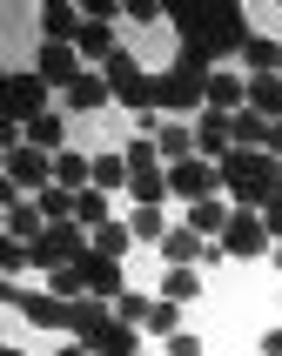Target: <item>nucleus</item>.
Here are the masks:
<instances>
[{"instance_id": "9b49d317", "label": "nucleus", "mask_w": 282, "mask_h": 356, "mask_svg": "<svg viewBox=\"0 0 282 356\" xmlns=\"http://www.w3.org/2000/svg\"><path fill=\"white\" fill-rule=\"evenodd\" d=\"M47 101V81L27 67V74H7V121H34V115H47L40 108Z\"/></svg>"}, {"instance_id": "39448f33", "label": "nucleus", "mask_w": 282, "mask_h": 356, "mask_svg": "<svg viewBox=\"0 0 282 356\" xmlns=\"http://www.w3.org/2000/svg\"><path fill=\"white\" fill-rule=\"evenodd\" d=\"M101 74H108V88H115V101H128L135 115H155V74H148V67H141L135 54H115L108 67H101Z\"/></svg>"}, {"instance_id": "2f4dec72", "label": "nucleus", "mask_w": 282, "mask_h": 356, "mask_svg": "<svg viewBox=\"0 0 282 356\" xmlns=\"http://www.w3.org/2000/svg\"><path fill=\"white\" fill-rule=\"evenodd\" d=\"M128 242H135V229H128V222H108V229H94V249H101V256H128Z\"/></svg>"}, {"instance_id": "393cba45", "label": "nucleus", "mask_w": 282, "mask_h": 356, "mask_svg": "<svg viewBox=\"0 0 282 356\" xmlns=\"http://www.w3.org/2000/svg\"><path fill=\"white\" fill-rule=\"evenodd\" d=\"M60 135H67V121H60L54 108H47V115H34V121H27V141H34L40 155H60Z\"/></svg>"}, {"instance_id": "6ab92c4d", "label": "nucleus", "mask_w": 282, "mask_h": 356, "mask_svg": "<svg viewBox=\"0 0 282 356\" xmlns=\"http://www.w3.org/2000/svg\"><path fill=\"white\" fill-rule=\"evenodd\" d=\"M74 54H81V60H101V67H108V60L121 54V47H115V27L88 20V27H81V40H74Z\"/></svg>"}, {"instance_id": "6e6552de", "label": "nucleus", "mask_w": 282, "mask_h": 356, "mask_svg": "<svg viewBox=\"0 0 282 356\" xmlns=\"http://www.w3.org/2000/svg\"><path fill=\"white\" fill-rule=\"evenodd\" d=\"M269 222L256 216V209H235V216H229V229H222V256H262V249H269Z\"/></svg>"}, {"instance_id": "a878e982", "label": "nucleus", "mask_w": 282, "mask_h": 356, "mask_svg": "<svg viewBox=\"0 0 282 356\" xmlns=\"http://www.w3.org/2000/svg\"><path fill=\"white\" fill-rule=\"evenodd\" d=\"M128 175H135V168H128V155H94V188H108V195H115V188H128Z\"/></svg>"}, {"instance_id": "9d476101", "label": "nucleus", "mask_w": 282, "mask_h": 356, "mask_svg": "<svg viewBox=\"0 0 282 356\" xmlns=\"http://www.w3.org/2000/svg\"><path fill=\"white\" fill-rule=\"evenodd\" d=\"M34 74L47 81V88H60V95H67V88H74V81L88 74V67H81V54H74V47H54V40H40V60H34Z\"/></svg>"}, {"instance_id": "aec40b11", "label": "nucleus", "mask_w": 282, "mask_h": 356, "mask_svg": "<svg viewBox=\"0 0 282 356\" xmlns=\"http://www.w3.org/2000/svg\"><path fill=\"white\" fill-rule=\"evenodd\" d=\"M229 216H235V209H222V202H195L181 229H195L201 242H222V229H229Z\"/></svg>"}, {"instance_id": "7ed1b4c3", "label": "nucleus", "mask_w": 282, "mask_h": 356, "mask_svg": "<svg viewBox=\"0 0 282 356\" xmlns=\"http://www.w3.org/2000/svg\"><path fill=\"white\" fill-rule=\"evenodd\" d=\"M222 188L235 195V209H269V202L282 195V161L269 155V148H229L222 155Z\"/></svg>"}, {"instance_id": "f704fd0d", "label": "nucleus", "mask_w": 282, "mask_h": 356, "mask_svg": "<svg viewBox=\"0 0 282 356\" xmlns=\"http://www.w3.org/2000/svg\"><path fill=\"white\" fill-rule=\"evenodd\" d=\"M262 222H269V236H276V242H282V195H276V202H269V209H262Z\"/></svg>"}, {"instance_id": "cd10ccee", "label": "nucleus", "mask_w": 282, "mask_h": 356, "mask_svg": "<svg viewBox=\"0 0 282 356\" xmlns=\"http://www.w3.org/2000/svg\"><path fill=\"white\" fill-rule=\"evenodd\" d=\"M161 296H168V302H195L201 296V276H195V269H168V276H161Z\"/></svg>"}, {"instance_id": "423d86ee", "label": "nucleus", "mask_w": 282, "mask_h": 356, "mask_svg": "<svg viewBox=\"0 0 282 356\" xmlns=\"http://www.w3.org/2000/svg\"><path fill=\"white\" fill-rule=\"evenodd\" d=\"M168 195H181L188 202V209H195V202H215L222 195V161H175V168H168Z\"/></svg>"}, {"instance_id": "ea45409f", "label": "nucleus", "mask_w": 282, "mask_h": 356, "mask_svg": "<svg viewBox=\"0 0 282 356\" xmlns=\"http://www.w3.org/2000/svg\"><path fill=\"white\" fill-rule=\"evenodd\" d=\"M0 356H20V350H0Z\"/></svg>"}, {"instance_id": "bb28decb", "label": "nucleus", "mask_w": 282, "mask_h": 356, "mask_svg": "<svg viewBox=\"0 0 282 356\" xmlns=\"http://www.w3.org/2000/svg\"><path fill=\"white\" fill-rule=\"evenodd\" d=\"M40 216H47V222H74V188H60V181H54V188H40Z\"/></svg>"}, {"instance_id": "20e7f679", "label": "nucleus", "mask_w": 282, "mask_h": 356, "mask_svg": "<svg viewBox=\"0 0 282 356\" xmlns=\"http://www.w3.org/2000/svg\"><path fill=\"white\" fill-rule=\"evenodd\" d=\"M94 249V236L81 229V222H47V236L27 242V256H34V269H67V262H81Z\"/></svg>"}, {"instance_id": "72a5a7b5", "label": "nucleus", "mask_w": 282, "mask_h": 356, "mask_svg": "<svg viewBox=\"0 0 282 356\" xmlns=\"http://www.w3.org/2000/svg\"><path fill=\"white\" fill-rule=\"evenodd\" d=\"M168 356H201V343L188 337V330H181V337H168Z\"/></svg>"}, {"instance_id": "4be33fe9", "label": "nucleus", "mask_w": 282, "mask_h": 356, "mask_svg": "<svg viewBox=\"0 0 282 356\" xmlns=\"http://www.w3.org/2000/svg\"><path fill=\"white\" fill-rule=\"evenodd\" d=\"M249 108L262 121H282V74H256L249 81Z\"/></svg>"}, {"instance_id": "c756f323", "label": "nucleus", "mask_w": 282, "mask_h": 356, "mask_svg": "<svg viewBox=\"0 0 282 356\" xmlns=\"http://www.w3.org/2000/svg\"><path fill=\"white\" fill-rule=\"evenodd\" d=\"M148 309H155V296H141V289H121L115 296V316L135 323V330H148Z\"/></svg>"}, {"instance_id": "2eb2a0df", "label": "nucleus", "mask_w": 282, "mask_h": 356, "mask_svg": "<svg viewBox=\"0 0 282 356\" xmlns=\"http://www.w3.org/2000/svg\"><path fill=\"white\" fill-rule=\"evenodd\" d=\"M161 262H168V269H195V262H208V242H201L195 229H168V242H161Z\"/></svg>"}, {"instance_id": "7c9ffc66", "label": "nucleus", "mask_w": 282, "mask_h": 356, "mask_svg": "<svg viewBox=\"0 0 282 356\" xmlns=\"http://www.w3.org/2000/svg\"><path fill=\"white\" fill-rule=\"evenodd\" d=\"M128 229H135V242H168V216H161V209H135Z\"/></svg>"}, {"instance_id": "473e14b6", "label": "nucleus", "mask_w": 282, "mask_h": 356, "mask_svg": "<svg viewBox=\"0 0 282 356\" xmlns=\"http://www.w3.org/2000/svg\"><path fill=\"white\" fill-rule=\"evenodd\" d=\"M262 141H269V121H262L256 108H242L235 115V148H262Z\"/></svg>"}, {"instance_id": "4c0bfd02", "label": "nucleus", "mask_w": 282, "mask_h": 356, "mask_svg": "<svg viewBox=\"0 0 282 356\" xmlns=\"http://www.w3.org/2000/svg\"><path fill=\"white\" fill-rule=\"evenodd\" d=\"M54 356H94V350H88V343H60Z\"/></svg>"}, {"instance_id": "f3484780", "label": "nucleus", "mask_w": 282, "mask_h": 356, "mask_svg": "<svg viewBox=\"0 0 282 356\" xmlns=\"http://www.w3.org/2000/svg\"><path fill=\"white\" fill-rule=\"evenodd\" d=\"M54 181H60V188H74V195H81V188H94V155L60 148V155H54Z\"/></svg>"}, {"instance_id": "ddd939ff", "label": "nucleus", "mask_w": 282, "mask_h": 356, "mask_svg": "<svg viewBox=\"0 0 282 356\" xmlns=\"http://www.w3.org/2000/svg\"><path fill=\"white\" fill-rule=\"evenodd\" d=\"M81 269H88V296H94V302H115L121 289H128V282H121V262L101 256V249H88V256H81Z\"/></svg>"}, {"instance_id": "f257e3e1", "label": "nucleus", "mask_w": 282, "mask_h": 356, "mask_svg": "<svg viewBox=\"0 0 282 356\" xmlns=\"http://www.w3.org/2000/svg\"><path fill=\"white\" fill-rule=\"evenodd\" d=\"M168 20H175V34H181V47H188V54H201V60H229L235 54L242 60V47H249V14H242V7H168Z\"/></svg>"}, {"instance_id": "5701e85b", "label": "nucleus", "mask_w": 282, "mask_h": 356, "mask_svg": "<svg viewBox=\"0 0 282 356\" xmlns=\"http://www.w3.org/2000/svg\"><path fill=\"white\" fill-rule=\"evenodd\" d=\"M74 222L88 229V236L108 229V222H115V216H108V188H81V195H74Z\"/></svg>"}, {"instance_id": "58836bf2", "label": "nucleus", "mask_w": 282, "mask_h": 356, "mask_svg": "<svg viewBox=\"0 0 282 356\" xmlns=\"http://www.w3.org/2000/svg\"><path fill=\"white\" fill-rule=\"evenodd\" d=\"M276 269H282V242H276Z\"/></svg>"}, {"instance_id": "f03ea898", "label": "nucleus", "mask_w": 282, "mask_h": 356, "mask_svg": "<svg viewBox=\"0 0 282 356\" xmlns=\"http://www.w3.org/2000/svg\"><path fill=\"white\" fill-rule=\"evenodd\" d=\"M208 74H215V60H201V54L181 47V54L155 74V115H161V121L201 115V108H208Z\"/></svg>"}, {"instance_id": "f8f14e48", "label": "nucleus", "mask_w": 282, "mask_h": 356, "mask_svg": "<svg viewBox=\"0 0 282 356\" xmlns=\"http://www.w3.org/2000/svg\"><path fill=\"white\" fill-rule=\"evenodd\" d=\"M208 108H215V115H242V108H249V74H242V67H215V74H208Z\"/></svg>"}, {"instance_id": "dca6fc26", "label": "nucleus", "mask_w": 282, "mask_h": 356, "mask_svg": "<svg viewBox=\"0 0 282 356\" xmlns=\"http://www.w3.org/2000/svg\"><path fill=\"white\" fill-rule=\"evenodd\" d=\"M161 161L175 168V161H195V121H161V135H155Z\"/></svg>"}, {"instance_id": "c85d7f7f", "label": "nucleus", "mask_w": 282, "mask_h": 356, "mask_svg": "<svg viewBox=\"0 0 282 356\" xmlns=\"http://www.w3.org/2000/svg\"><path fill=\"white\" fill-rule=\"evenodd\" d=\"M148 337H181V302L155 296V309H148Z\"/></svg>"}, {"instance_id": "b1692460", "label": "nucleus", "mask_w": 282, "mask_h": 356, "mask_svg": "<svg viewBox=\"0 0 282 356\" xmlns=\"http://www.w3.org/2000/svg\"><path fill=\"white\" fill-rule=\"evenodd\" d=\"M101 101H115L108 74H81L74 88H67V108H74V115H88V108H101Z\"/></svg>"}, {"instance_id": "1a4fd4ad", "label": "nucleus", "mask_w": 282, "mask_h": 356, "mask_svg": "<svg viewBox=\"0 0 282 356\" xmlns=\"http://www.w3.org/2000/svg\"><path fill=\"white\" fill-rule=\"evenodd\" d=\"M229 148H235V115L201 108V115H195V155H201V161H222Z\"/></svg>"}, {"instance_id": "e433bc0d", "label": "nucleus", "mask_w": 282, "mask_h": 356, "mask_svg": "<svg viewBox=\"0 0 282 356\" xmlns=\"http://www.w3.org/2000/svg\"><path fill=\"white\" fill-rule=\"evenodd\" d=\"M262 356H282V330H269V337H262Z\"/></svg>"}, {"instance_id": "0eeeda50", "label": "nucleus", "mask_w": 282, "mask_h": 356, "mask_svg": "<svg viewBox=\"0 0 282 356\" xmlns=\"http://www.w3.org/2000/svg\"><path fill=\"white\" fill-rule=\"evenodd\" d=\"M7 181H14L20 195H40V188H54V155H40L34 141H20L14 155H7Z\"/></svg>"}, {"instance_id": "4468645a", "label": "nucleus", "mask_w": 282, "mask_h": 356, "mask_svg": "<svg viewBox=\"0 0 282 356\" xmlns=\"http://www.w3.org/2000/svg\"><path fill=\"white\" fill-rule=\"evenodd\" d=\"M81 27H88V20H81V7H67V0H47V7H40V34L54 40V47H74Z\"/></svg>"}, {"instance_id": "a211bd4d", "label": "nucleus", "mask_w": 282, "mask_h": 356, "mask_svg": "<svg viewBox=\"0 0 282 356\" xmlns=\"http://www.w3.org/2000/svg\"><path fill=\"white\" fill-rule=\"evenodd\" d=\"M242 74L256 81V74H282V40H249V47H242Z\"/></svg>"}, {"instance_id": "412c9836", "label": "nucleus", "mask_w": 282, "mask_h": 356, "mask_svg": "<svg viewBox=\"0 0 282 356\" xmlns=\"http://www.w3.org/2000/svg\"><path fill=\"white\" fill-rule=\"evenodd\" d=\"M128 195H135V209H161V195H168V168H135V175H128Z\"/></svg>"}, {"instance_id": "c9c22d12", "label": "nucleus", "mask_w": 282, "mask_h": 356, "mask_svg": "<svg viewBox=\"0 0 282 356\" xmlns=\"http://www.w3.org/2000/svg\"><path fill=\"white\" fill-rule=\"evenodd\" d=\"M262 148H269V155L282 161V121H269V141H262Z\"/></svg>"}]
</instances>
